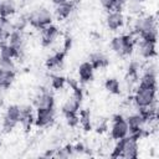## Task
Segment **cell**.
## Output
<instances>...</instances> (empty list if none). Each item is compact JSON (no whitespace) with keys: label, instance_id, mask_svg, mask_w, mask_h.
Wrapping results in <instances>:
<instances>
[{"label":"cell","instance_id":"6da1fadb","mask_svg":"<svg viewBox=\"0 0 159 159\" xmlns=\"http://www.w3.org/2000/svg\"><path fill=\"white\" fill-rule=\"evenodd\" d=\"M139 155L138 138L129 134L119 139L116 144L111 157L113 158H124V159H135Z\"/></svg>","mask_w":159,"mask_h":159},{"label":"cell","instance_id":"7a4b0ae2","mask_svg":"<svg viewBox=\"0 0 159 159\" xmlns=\"http://www.w3.org/2000/svg\"><path fill=\"white\" fill-rule=\"evenodd\" d=\"M155 96H157V88H152V87L139 84L135 93H134L133 101H134V104L138 108L149 107V106H152L153 103L157 102Z\"/></svg>","mask_w":159,"mask_h":159},{"label":"cell","instance_id":"3957f363","mask_svg":"<svg viewBox=\"0 0 159 159\" xmlns=\"http://www.w3.org/2000/svg\"><path fill=\"white\" fill-rule=\"evenodd\" d=\"M111 47L119 56H129L134 48V39L132 37V35L116 36L111 41Z\"/></svg>","mask_w":159,"mask_h":159},{"label":"cell","instance_id":"277c9868","mask_svg":"<svg viewBox=\"0 0 159 159\" xmlns=\"http://www.w3.org/2000/svg\"><path fill=\"white\" fill-rule=\"evenodd\" d=\"M27 21L30 25H32L36 29H43L48 25H51L52 21V14L46 7H37L32 10L27 15Z\"/></svg>","mask_w":159,"mask_h":159},{"label":"cell","instance_id":"5b68a950","mask_svg":"<svg viewBox=\"0 0 159 159\" xmlns=\"http://www.w3.org/2000/svg\"><path fill=\"white\" fill-rule=\"evenodd\" d=\"M133 29L140 36H143V35H145L148 32H152V31H157V20L152 15L140 16V17L135 19Z\"/></svg>","mask_w":159,"mask_h":159},{"label":"cell","instance_id":"8992f818","mask_svg":"<svg viewBox=\"0 0 159 159\" xmlns=\"http://www.w3.org/2000/svg\"><path fill=\"white\" fill-rule=\"evenodd\" d=\"M72 89H73V93L66 99V102L62 106L63 114L65 113H77V111H78V108L81 106L82 97H83L82 89L78 87V84L75 86V87H72Z\"/></svg>","mask_w":159,"mask_h":159},{"label":"cell","instance_id":"52a82bcc","mask_svg":"<svg viewBox=\"0 0 159 159\" xmlns=\"http://www.w3.org/2000/svg\"><path fill=\"white\" fill-rule=\"evenodd\" d=\"M128 133H129V129H128L125 118H123V116H120V114L114 116L113 123L111 127V137L116 140H119V139L124 138L125 135H128Z\"/></svg>","mask_w":159,"mask_h":159},{"label":"cell","instance_id":"ba28073f","mask_svg":"<svg viewBox=\"0 0 159 159\" xmlns=\"http://www.w3.org/2000/svg\"><path fill=\"white\" fill-rule=\"evenodd\" d=\"M7 43L16 51V58H21L24 56L25 46H24V37H22L21 31L14 30L7 37Z\"/></svg>","mask_w":159,"mask_h":159},{"label":"cell","instance_id":"9c48e42d","mask_svg":"<svg viewBox=\"0 0 159 159\" xmlns=\"http://www.w3.org/2000/svg\"><path fill=\"white\" fill-rule=\"evenodd\" d=\"M34 104L36 109H46V108H53L55 106V99L53 96L47 91L42 89L34 99Z\"/></svg>","mask_w":159,"mask_h":159},{"label":"cell","instance_id":"30bf717a","mask_svg":"<svg viewBox=\"0 0 159 159\" xmlns=\"http://www.w3.org/2000/svg\"><path fill=\"white\" fill-rule=\"evenodd\" d=\"M55 119V108H46V109H37L35 117V124L37 127H47Z\"/></svg>","mask_w":159,"mask_h":159},{"label":"cell","instance_id":"8fae6325","mask_svg":"<svg viewBox=\"0 0 159 159\" xmlns=\"http://www.w3.org/2000/svg\"><path fill=\"white\" fill-rule=\"evenodd\" d=\"M106 24L109 30L116 31L124 25V16L120 11H109L106 17Z\"/></svg>","mask_w":159,"mask_h":159},{"label":"cell","instance_id":"7c38bea8","mask_svg":"<svg viewBox=\"0 0 159 159\" xmlns=\"http://www.w3.org/2000/svg\"><path fill=\"white\" fill-rule=\"evenodd\" d=\"M58 36V30L53 25H48L43 29H41V43L43 46H50L55 42V40Z\"/></svg>","mask_w":159,"mask_h":159},{"label":"cell","instance_id":"4fadbf2b","mask_svg":"<svg viewBox=\"0 0 159 159\" xmlns=\"http://www.w3.org/2000/svg\"><path fill=\"white\" fill-rule=\"evenodd\" d=\"M34 116H32V108L29 104H22L20 106V123L24 127V129L27 132L31 128V124L34 122Z\"/></svg>","mask_w":159,"mask_h":159},{"label":"cell","instance_id":"5bb4252c","mask_svg":"<svg viewBox=\"0 0 159 159\" xmlns=\"http://www.w3.org/2000/svg\"><path fill=\"white\" fill-rule=\"evenodd\" d=\"M139 52L142 57L144 58H153L157 55L155 51V42L154 41H148V40H140L139 42Z\"/></svg>","mask_w":159,"mask_h":159},{"label":"cell","instance_id":"9a60e30c","mask_svg":"<svg viewBox=\"0 0 159 159\" xmlns=\"http://www.w3.org/2000/svg\"><path fill=\"white\" fill-rule=\"evenodd\" d=\"M93 72H94V68H93V66L91 65L89 61L81 63L80 67H78V76H80L81 82L91 81L93 78Z\"/></svg>","mask_w":159,"mask_h":159},{"label":"cell","instance_id":"2e32d148","mask_svg":"<svg viewBox=\"0 0 159 159\" xmlns=\"http://www.w3.org/2000/svg\"><path fill=\"white\" fill-rule=\"evenodd\" d=\"M73 10V2L72 1H65L55 7V14L58 19H67Z\"/></svg>","mask_w":159,"mask_h":159},{"label":"cell","instance_id":"e0dca14e","mask_svg":"<svg viewBox=\"0 0 159 159\" xmlns=\"http://www.w3.org/2000/svg\"><path fill=\"white\" fill-rule=\"evenodd\" d=\"M89 62L93 66V68H103V67H106L108 65L109 60L102 52H93L89 56Z\"/></svg>","mask_w":159,"mask_h":159},{"label":"cell","instance_id":"ac0fdd59","mask_svg":"<svg viewBox=\"0 0 159 159\" xmlns=\"http://www.w3.org/2000/svg\"><path fill=\"white\" fill-rule=\"evenodd\" d=\"M16 11V6L14 0H0V16L9 17L14 15Z\"/></svg>","mask_w":159,"mask_h":159},{"label":"cell","instance_id":"d6986e66","mask_svg":"<svg viewBox=\"0 0 159 159\" xmlns=\"http://www.w3.org/2000/svg\"><path fill=\"white\" fill-rule=\"evenodd\" d=\"M65 51H60V52H56L55 55H52L51 57L47 58L46 61V66L48 70H56L58 67H61L62 62H63V58H65Z\"/></svg>","mask_w":159,"mask_h":159},{"label":"cell","instance_id":"ffe728a7","mask_svg":"<svg viewBox=\"0 0 159 159\" xmlns=\"http://www.w3.org/2000/svg\"><path fill=\"white\" fill-rule=\"evenodd\" d=\"M14 78H15V72L14 71H7V70L0 68V88L10 87Z\"/></svg>","mask_w":159,"mask_h":159},{"label":"cell","instance_id":"44dd1931","mask_svg":"<svg viewBox=\"0 0 159 159\" xmlns=\"http://www.w3.org/2000/svg\"><path fill=\"white\" fill-rule=\"evenodd\" d=\"M0 30L2 32L4 39H7L10 36V34L15 30L14 27V22H11L7 17H1L0 16Z\"/></svg>","mask_w":159,"mask_h":159},{"label":"cell","instance_id":"7402d4cb","mask_svg":"<svg viewBox=\"0 0 159 159\" xmlns=\"http://www.w3.org/2000/svg\"><path fill=\"white\" fill-rule=\"evenodd\" d=\"M139 84H143V86H147V87H152V88H157V75L144 72L143 76L140 77V83Z\"/></svg>","mask_w":159,"mask_h":159},{"label":"cell","instance_id":"603a6c76","mask_svg":"<svg viewBox=\"0 0 159 159\" xmlns=\"http://www.w3.org/2000/svg\"><path fill=\"white\" fill-rule=\"evenodd\" d=\"M104 87L112 94H119L120 93V84H119L118 80H116V78H108V80H106Z\"/></svg>","mask_w":159,"mask_h":159},{"label":"cell","instance_id":"cb8c5ba5","mask_svg":"<svg viewBox=\"0 0 159 159\" xmlns=\"http://www.w3.org/2000/svg\"><path fill=\"white\" fill-rule=\"evenodd\" d=\"M73 155V145L68 144L63 148H57L55 150V158H60V159H66V158H70Z\"/></svg>","mask_w":159,"mask_h":159},{"label":"cell","instance_id":"d4e9b609","mask_svg":"<svg viewBox=\"0 0 159 159\" xmlns=\"http://www.w3.org/2000/svg\"><path fill=\"white\" fill-rule=\"evenodd\" d=\"M5 117L19 123V120H20V106H16V104L9 106V107L6 108Z\"/></svg>","mask_w":159,"mask_h":159},{"label":"cell","instance_id":"484cf974","mask_svg":"<svg viewBox=\"0 0 159 159\" xmlns=\"http://www.w3.org/2000/svg\"><path fill=\"white\" fill-rule=\"evenodd\" d=\"M78 119H80V123H81V125H82V128L84 130H89L91 129V113H89V111L82 109L80 112Z\"/></svg>","mask_w":159,"mask_h":159},{"label":"cell","instance_id":"4316f807","mask_svg":"<svg viewBox=\"0 0 159 159\" xmlns=\"http://www.w3.org/2000/svg\"><path fill=\"white\" fill-rule=\"evenodd\" d=\"M0 56L1 57L15 58L16 57V51L7 42H0Z\"/></svg>","mask_w":159,"mask_h":159},{"label":"cell","instance_id":"83f0119b","mask_svg":"<svg viewBox=\"0 0 159 159\" xmlns=\"http://www.w3.org/2000/svg\"><path fill=\"white\" fill-rule=\"evenodd\" d=\"M125 4H127V9L130 14H139L142 10V2L138 0H128Z\"/></svg>","mask_w":159,"mask_h":159},{"label":"cell","instance_id":"f1b7e54d","mask_svg":"<svg viewBox=\"0 0 159 159\" xmlns=\"http://www.w3.org/2000/svg\"><path fill=\"white\" fill-rule=\"evenodd\" d=\"M0 68L7 70V71H14L15 70V63L12 58L9 57H1L0 56Z\"/></svg>","mask_w":159,"mask_h":159},{"label":"cell","instance_id":"f546056e","mask_svg":"<svg viewBox=\"0 0 159 159\" xmlns=\"http://www.w3.org/2000/svg\"><path fill=\"white\" fill-rule=\"evenodd\" d=\"M65 83H66V78L62 77V76L56 75V76H52V77H51V86H52L55 89H61V88H63Z\"/></svg>","mask_w":159,"mask_h":159},{"label":"cell","instance_id":"4dcf8cb0","mask_svg":"<svg viewBox=\"0 0 159 159\" xmlns=\"http://www.w3.org/2000/svg\"><path fill=\"white\" fill-rule=\"evenodd\" d=\"M16 124H17V122L11 120V119L4 117V119H2V124H1V127H2V132H4V133H10V132L16 127Z\"/></svg>","mask_w":159,"mask_h":159},{"label":"cell","instance_id":"1f68e13d","mask_svg":"<svg viewBox=\"0 0 159 159\" xmlns=\"http://www.w3.org/2000/svg\"><path fill=\"white\" fill-rule=\"evenodd\" d=\"M27 24H29V21H27V16L21 15L20 17H17V19L15 20V22H14V27H15V30H17V31H22V30L26 27Z\"/></svg>","mask_w":159,"mask_h":159},{"label":"cell","instance_id":"d6a6232c","mask_svg":"<svg viewBox=\"0 0 159 159\" xmlns=\"http://www.w3.org/2000/svg\"><path fill=\"white\" fill-rule=\"evenodd\" d=\"M65 118H66V122L70 127H76L80 123L77 113H65Z\"/></svg>","mask_w":159,"mask_h":159},{"label":"cell","instance_id":"836d02e7","mask_svg":"<svg viewBox=\"0 0 159 159\" xmlns=\"http://www.w3.org/2000/svg\"><path fill=\"white\" fill-rule=\"evenodd\" d=\"M101 4L108 11H114L116 10V4H114L113 0H101Z\"/></svg>","mask_w":159,"mask_h":159},{"label":"cell","instance_id":"e575fe53","mask_svg":"<svg viewBox=\"0 0 159 159\" xmlns=\"http://www.w3.org/2000/svg\"><path fill=\"white\" fill-rule=\"evenodd\" d=\"M113 1H114V4H116V10H114V11H120L122 7H123V5H125V2H127L128 0H113Z\"/></svg>","mask_w":159,"mask_h":159},{"label":"cell","instance_id":"d590c367","mask_svg":"<svg viewBox=\"0 0 159 159\" xmlns=\"http://www.w3.org/2000/svg\"><path fill=\"white\" fill-rule=\"evenodd\" d=\"M71 43H72V40H71V37L67 36V37L65 39V46H63V51H65V52L71 47Z\"/></svg>","mask_w":159,"mask_h":159},{"label":"cell","instance_id":"8d00e7d4","mask_svg":"<svg viewBox=\"0 0 159 159\" xmlns=\"http://www.w3.org/2000/svg\"><path fill=\"white\" fill-rule=\"evenodd\" d=\"M65 1H68V0H52V2H53L55 5H58V4H61V2H65Z\"/></svg>","mask_w":159,"mask_h":159},{"label":"cell","instance_id":"74e56055","mask_svg":"<svg viewBox=\"0 0 159 159\" xmlns=\"http://www.w3.org/2000/svg\"><path fill=\"white\" fill-rule=\"evenodd\" d=\"M2 103H4V98H2V94L0 93V108L2 107Z\"/></svg>","mask_w":159,"mask_h":159},{"label":"cell","instance_id":"f35d334b","mask_svg":"<svg viewBox=\"0 0 159 159\" xmlns=\"http://www.w3.org/2000/svg\"><path fill=\"white\" fill-rule=\"evenodd\" d=\"M4 40V36H2V32H1V30H0V42Z\"/></svg>","mask_w":159,"mask_h":159},{"label":"cell","instance_id":"ab89813d","mask_svg":"<svg viewBox=\"0 0 159 159\" xmlns=\"http://www.w3.org/2000/svg\"><path fill=\"white\" fill-rule=\"evenodd\" d=\"M138 1H140V2H142V1H144V0H138Z\"/></svg>","mask_w":159,"mask_h":159}]
</instances>
